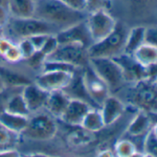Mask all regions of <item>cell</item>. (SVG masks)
<instances>
[{"instance_id":"1","label":"cell","mask_w":157,"mask_h":157,"mask_svg":"<svg viewBox=\"0 0 157 157\" xmlns=\"http://www.w3.org/2000/svg\"><path fill=\"white\" fill-rule=\"evenodd\" d=\"M88 13L75 10L61 0H34L33 17L45 21L61 30L86 20Z\"/></svg>"},{"instance_id":"2","label":"cell","mask_w":157,"mask_h":157,"mask_svg":"<svg viewBox=\"0 0 157 157\" xmlns=\"http://www.w3.org/2000/svg\"><path fill=\"white\" fill-rule=\"evenodd\" d=\"M4 29L10 36L8 37L16 42L38 34H56L60 31L56 26L36 17L15 18L11 16Z\"/></svg>"},{"instance_id":"3","label":"cell","mask_w":157,"mask_h":157,"mask_svg":"<svg viewBox=\"0 0 157 157\" xmlns=\"http://www.w3.org/2000/svg\"><path fill=\"white\" fill-rule=\"evenodd\" d=\"M129 27L123 21H117L115 30L104 39L94 42L88 47V56L90 58L106 57L112 58L124 53L125 44Z\"/></svg>"},{"instance_id":"4","label":"cell","mask_w":157,"mask_h":157,"mask_svg":"<svg viewBox=\"0 0 157 157\" xmlns=\"http://www.w3.org/2000/svg\"><path fill=\"white\" fill-rule=\"evenodd\" d=\"M128 104L150 115H157V83L147 78L131 84L126 94Z\"/></svg>"},{"instance_id":"5","label":"cell","mask_w":157,"mask_h":157,"mask_svg":"<svg viewBox=\"0 0 157 157\" xmlns=\"http://www.w3.org/2000/svg\"><path fill=\"white\" fill-rule=\"evenodd\" d=\"M56 119L44 108L32 113L29 116L28 124L21 136L37 141L50 140L55 138L57 132Z\"/></svg>"},{"instance_id":"6","label":"cell","mask_w":157,"mask_h":157,"mask_svg":"<svg viewBox=\"0 0 157 157\" xmlns=\"http://www.w3.org/2000/svg\"><path fill=\"white\" fill-rule=\"evenodd\" d=\"M89 64L106 84L110 93H117L126 84L121 68L113 58H90Z\"/></svg>"},{"instance_id":"7","label":"cell","mask_w":157,"mask_h":157,"mask_svg":"<svg viewBox=\"0 0 157 157\" xmlns=\"http://www.w3.org/2000/svg\"><path fill=\"white\" fill-rule=\"evenodd\" d=\"M85 21L94 43L109 35L115 30L117 23L116 18L107 10L88 13Z\"/></svg>"},{"instance_id":"8","label":"cell","mask_w":157,"mask_h":157,"mask_svg":"<svg viewBox=\"0 0 157 157\" xmlns=\"http://www.w3.org/2000/svg\"><path fill=\"white\" fill-rule=\"evenodd\" d=\"M86 47L78 44H58L57 48L48 56L47 60H55L73 65L82 68L88 65L89 56Z\"/></svg>"},{"instance_id":"9","label":"cell","mask_w":157,"mask_h":157,"mask_svg":"<svg viewBox=\"0 0 157 157\" xmlns=\"http://www.w3.org/2000/svg\"><path fill=\"white\" fill-rule=\"evenodd\" d=\"M82 78L87 94L100 108L105 99L110 94L108 87L95 73L89 63L82 68Z\"/></svg>"},{"instance_id":"10","label":"cell","mask_w":157,"mask_h":157,"mask_svg":"<svg viewBox=\"0 0 157 157\" xmlns=\"http://www.w3.org/2000/svg\"><path fill=\"white\" fill-rule=\"evenodd\" d=\"M74 74L68 71H41L33 78V82L48 93L63 91L72 81Z\"/></svg>"},{"instance_id":"11","label":"cell","mask_w":157,"mask_h":157,"mask_svg":"<svg viewBox=\"0 0 157 157\" xmlns=\"http://www.w3.org/2000/svg\"><path fill=\"white\" fill-rule=\"evenodd\" d=\"M112 58L121 68L126 84L131 85L146 78V67L140 65L132 55L122 53Z\"/></svg>"},{"instance_id":"12","label":"cell","mask_w":157,"mask_h":157,"mask_svg":"<svg viewBox=\"0 0 157 157\" xmlns=\"http://www.w3.org/2000/svg\"><path fill=\"white\" fill-rule=\"evenodd\" d=\"M56 37L59 44H78L88 48L94 44L85 21L59 31Z\"/></svg>"},{"instance_id":"13","label":"cell","mask_w":157,"mask_h":157,"mask_svg":"<svg viewBox=\"0 0 157 157\" xmlns=\"http://www.w3.org/2000/svg\"><path fill=\"white\" fill-rule=\"evenodd\" d=\"M91 108H93V106L84 101L70 99L67 108L60 117V120L70 126H81L84 117Z\"/></svg>"},{"instance_id":"14","label":"cell","mask_w":157,"mask_h":157,"mask_svg":"<svg viewBox=\"0 0 157 157\" xmlns=\"http://www.w3.org/2000/svg\"><path fill=\"white\" fill-rule=\"evenodd\" d=\"M100 111L105 127L115 124L125 112V104L116 95L109 94L101 105Z\"/></svg>"},{"instance_id":"15","label":"cell","mask_w":157,"mask_h":157,"mask_svg":"<svg viewBox=\"0 0 157 157\" xmlns=\"http://www.w3.org/2000/svg\"><path fill=\"white\" fill-rule=\"evenodd\" d=\"M21 94L32 114L44 108L49 93L32 82L22 88Z\"/></svg>"},{"instance_id":"16","label":"cell","mask_w":157,"mask_h":157,"mask_svg":"<svg viewBox=\"0 0 157 157\" xmlns=\"http://www.w3.org/2000/svg\"><path fill=\"white\" fill-rule=\"evenodd\" d=\"M152 124V119L150 114L142 110H138L128 123L126 132L132 138H144L151 129Z\"/></svg>"},{"instance_id":"17","label":"cell","mask_w":157,"mask_h":157,"mask_svg":"<svg viewBox=\"0 0 157 157\" xmlns=\"http://www.w3.org/2000/svg\"><path fill=\"white\" fill-rule=\"evenodd\" d=\"M0 76L6 87H24L33 82V78L28 77L23 71L5 66H0Z\"/></svg>"},{"instance_id":"18","label":"cell","mask_w":157,"mask_h":157,"mask_svg":"<svg viewBox=\"0 0 157 157\" xmlns=\"http://www.w3.org/2000/svg\"><path fill=\"white\" fill-rule=\"evenodd\" d=\"M70 98L63 91H56L49 93L44 109L55 118L60 119L65 109L67 108Z\"/></svg>"},{"instance_id":"19","label":"cell","mask_w":157,"mask_h":157,"mask_svg":"<svg viewBox=\"0 0 157 157\" xmlns=\"http://www.w3.org/2000/svg\"><path fill=\"white\" fill-rule=\"evenodd\" d=\"M9 12L11 17H33L34 0H9Z\"/></svg>"},{"instance_id":"20","label":"cell","mask_w":157,"mask_h":157,"mask_svg":"<svg viewBox=\"0 0 157 157\" xmlns=\"http://www.w3.org/2000/svg\"><path fill=\"white\" fill-rule=\"evenodd\" d=\"M144 32L145 26L143 25H136L129 28L126 39L124 53L133 55L137 48L144 44Z\"/></svg>"},{"instance_id":"21","label":"cell","mask_w":157,"mask_h":157,"mask_svg":"<svg viewBox=\"0 0 157 157\" xmlns=\"http://www.w3.org/2000/svg\"><path fill=\"white\" fill-rule=\"evenodd\" d=\"M81 127L89 132H99L105 127V122L100 111V108H91L84 117Z\"/></svg>"},{"instance_id":"22","label":"cell","mask_w":157,"mask_h":157,"mask_svg":"<svg viewBox=\"0 0 157 157\" xmlns=\"http://www.w3.org/2000/svg\"><path fill=\"white\" fill-rule=\"evenodd\" d=\"M21 134L13 131L0 123V152L17 149Z\"/></svg>"},{"instance_id":"23","label":"cell","mask_w":157,"mask_h":157,"mask_svg":"<svg viewBox=\"0 0 157 157\" xmlns=\"http://www.w3.org/2000/svg\"><path fill=\"white\" fill-rule=\"evenodd\" d=\"M28 118L29 117L11 114L6 110L0 114V123L20 134H21L25 129L28 124Z\"/></svg>"},{"instance_id":"24","label":"cell","mask_w":157,"mask_h":157,"mask_svg":"<svg viewBox=\"0 0 157 157\" xmlns=\"http://www.w3.org/2000/svg\"><path fill=\"white\" fill-rule=\"evenodd\" d=\"M132 56L140 65L147 67L157 62V47L144 43L137 48Z\"/></svg>"},{"instance_id":"25","label":"cell","mask_w":157,"mask_h":157,"mask_svg":"<svg viewBox=\"0 0 157 157\" xmlns=\"http://www.w3.org/2000/svg\"><path fill=\"white\" fill-rule=\"evenodd\" d=\"M21 91L15 93L10 97L7 106H6V111L11 114H15V115L29 117L31 115V112L21 94Z\"/></svg>"},{"instance_id":"26","label":"cell","mask_w":157,"mask_h":157,"mask_svg":"<svg viewBox=\"0 0 157 157\" xmlns=\"http://www.w3.org/2000/svg\"><path fill=\"white\" fill-rule=\"evenodd\" d=\"M114 153L116 156L118 157H133L137 155L144 156L142 152L138 151L136 144L132 140L128 139H121L116 142Z\"/></svg>"},{"instance_id":"27","label":"cell","mask_w":157,"mask_h":157,"mask_svg":"<svg viewBox=\"0 0 157 157\" xmlns=\"http://www.w3.org/2000/svg\"><path fill=\"white\" fill-rule=\"evenodd\" d=\"M128 10L135 15L144 13L149 9H156L157 0H123ZM157 13V12H156Z\"/></svg>"},{"instance_id":"28","label":"cell","mask_w":157,"mask_h":157,"mask_svg":"<svg viewBox=\"0 0 157 157\" xmlns=\"http://www.w3.org/2000/svg\"><path fill=\"white\" fill-rule=\"evenodd\" d=\"M78 69L80 68L70 64L45 59L43 64L41 71H68V72L75 73Z\"/></svg>"},{"instance_id":"29","label":"cell","mask_w":157,"mask_h":157,"mask_svg":"<svg viewBox=\"0 0 157 157\" xmlns=\"http://www.w3.org/2000/svg\"><path fill=\"white\" fill-rule=\"evenodd\" d=\"M142 153L144 156L157 157V138L153 135L151 129L145 135L143 139Z\"/></svg>"},{"instance_id":"30","label":"cell","mask_w":157,"mask_h":157,"mask_svg":"<svg viewBox=\"0 0 157 157\" xmlns=\"http://www.w3.org/2000/svg\"><path fill=\"white\" fill-rule=\"evenodd\" d=\"M2 58L10 64H15V63H19V62L22 61L21 54V51H20L17 42L14 41L10 45V47L7 49V51L2 56Z\"/></svg>"},{"instance_id":"31","label":"cell","mask_w":157,"mask_h":157,"mask_svg":"<svg viewBox=\"0 0 157 157\" xmlns=\"http://www.w3.org/2000/svg\"><path fill=\"white\" fill-rule=\"evenodd\" d=\"M45 59H46V57L40 51H36L29 58H27L26 60H23V61L26 63V65L31 69L41 72L43 64H44V62Z\"/></svg>"},{"instance_id":"32","label":"cell","mask_w":157,"mask_h":157,"mask_svg":"<svg viewBox=\"0 0 157 157\" xmlns=\"http://www.w3.org/2000/svg\"><path fill=\"white\" fill-rule=\"evenodd\" d=\"M21 54V57H22V61L26 60L27 58H29L32 55H33L36 52V49L34 48L33 44H32L31 40L29 38H23L20 41L17 42Z\"/></svg>"},{"instance_id":"33","label":"cell","mask_w":157,"mask_h":157,"mask_svg":"<svg viewBox=\"0 0 157 157\" xmlns=\"http://www.w3.org/2000/svg\"><path fill=\"white\" fill-rule=\"evenodd\" d=\"M110 5V0H86V12L91 13L100 10H109Z\"/></svg>"},{"instance_id":"34","label":"cell","mask_w":157,"mask_h":157,"mask_svg":"<svg viewBox=\"0 0 157 157\" xmlns=\"http://www.w3.org/2000/svg\"><path fill=\"white\" fill-rule=\"evenodd\" d=\"M23 87H6L2 92H0V114L6 110V106L10 97L15 93L21 92Z\"/></svg>"},{"instance_id":"35","label":"cell","mask_w":157,"mask_h":157,"mask_svg":"<svg viewBox=\"0 0 157 157\" xmlns=\"http://www.w3.org/2000/svg\"><path fill=\"white\" fill-rule=\"evenodd\" d=\"M58 42L57 39L56 37V34H50L47 38V40L45 41L44 44L43 45V47L38 50L40 51L45 57H48L58 46Z\"/></svg>"},{"instance_id":"36","label":"cell","mask_w":157,"mask_h":157,"mask_svg":"<svg viewBox=\"0 0 157 157\" xmlns=\"http://www.w3.org/2000/svg\"><path fill=\"white\" fill-rule=\"evenodd\" d=\"M144 43L157 47V24L145 26Z\"/></svg>"},{"instance_id":"37","label":"cell","mask_w":157,"mask_h":157,"mask_svg":"<svg viewBox=\"0 0 157 157\" xmlns=\"http://www.w3.org/2000/svg\"><path fill=\"white\" fill-rule=\"evenodd\" d=\"M61 1L75 10L86 12V0H61Z\"/></svg>"},{"instance_id":"38","label":"cell","mask_w":157,"mask_h":157,"mask_svg":"<svg viewBox=\"0 0 157 157\" xmlns=\"http://www.w3.org/2000/svg\"><path fill=\"white\" fill-rule=\"evenodd\" d=\"M49 35L50 34H38V35L32 36L29 39L31 40V42L33 44L34 48L36 49V51H38L43 47V45L44 44V43L47 40Z\"/></svg>"},{"instance_id":"39","label":"cell","mask_w":157,"mask_h":157,"mask_svg":"<svg viewBox=\"0 0 157 157\" xmlns=\"http://www.w3.org/2000/svg\"><path fill=\"white\" fill-rule=\"evenodd\" d=\"M146 73L147 77L146 78L151 82H156L157 80V62L148 66L146 67Z\"/></svg>"},{"instance_id":"40","label":"cell","mask_w":157,"mask_h":157,"mask_svg":"<svg viewBox=\"0 0 157 157\" xmlns=\"http://www.w3.org/2000/svg\"><path fill=\"white\" fill-rule=\"evenodd\" d=\"M10 15L9 10L3 7H0V28H5Z\"/></svg>"},{"instance_id":"41","label":"cell","mask_w":157,"mask_h":157,"mask_svg":"<svg viewBox=\"0 0 157 157\" xmlns=\"http://www.w3.org/2000/svg\"><path fill=\"white\" fill-rule=\"evenodd\" d=\"M20 153L17 151V149L15 150H9V151H5L0 152V156L2 157H15V156H19Z\"/></svg>"},{"instance_id":"42","label":"cell","mask_w":157,"mask_h":157,"mask_svg":"<svg viewBox=\"0 0 157 157\" xmlns=\"http://www.w3.org/2000/svg\"><path fill=\"white\" fill-rule=\"evenodd\" d=\"M114 155H115L114 151H112L111 150H108V149L104 150L98 153V156H114Z\"/></svg>"},{"instance_id":"43","label":"cell","mask_w":157,"mask_h":157,"mask_svg":"<svg viewBox=\"0 0 157 157\" xmlns=\"http://www.w3.org/2000/svg\"><path fill=\"white\" fill-rule=\"evenodd\" d=\"M0 7H3L9 10V0H0Z\"/></svg>"},{"instance_id":"44","label":"cell","mask_w":157,"mask_h":157,"mask_svg":"<svg viewBox=\"0 0 157 157\" xmlns=\"http://www.w3.org/2000/svg\"><path fill=\"white\" fill-rule=\"evenodd\" d=\"M151 131L153 133V135L157 138V121L155 123L152 124V127H151Z\"/></svg>"},{"instance_id":"45","label":"cell","mask_w":157,"mask_h":157,"mask_svg":"<svg viewBox=\"0 0 157 157\" xmlns=\"http://www.w3.org/2000/svg\"><path fill=\"white\" fill-rule=\"evenodd\" d=\"M5 88H6V85H5V83H4V82L2 80L1 76H0V92H2Z\"/></svg>"},{"instance_id":"46","label":"cell","mask_w":157,"mask_h":157,"mask_svg":"<svg viewBox=\"0 0 157 157\" xmlns=\"http://www.w3.org/2000/svg\"><path fill=\"white\" fill-rule=\"evenodd\" d=\"M5 35V29L4 28H0V38H1L2 36Z\"/></svg>"},{"instance_id":"47","label":"cell","mask_w":157,"mask_h":157,"mask_svg":"<svg viewBox=\"0 0 157 157\" xmlns=\"http://www.w3.org/2000/svg\"><path fill=\"white\" fill-rule=\"evenodd\" d=\"M156 82V83H157V80H156V82Z\"/></svg>"},{"instance_id":"48","label":"cell","mask_w":157,"mask_h":157,"mask_svg":"<svg viewBox=\"0 0 157 157\" xmlns=\"http://www.w3.org/2000/svg\"><path fill=\"white\" fill-rule=\"evenodd\" d=\"M110 1H113V0H110Z\"/></svg>"},{"instance_id":"49","label":"cell","mask_w":157,"mask_h":157,"mask_svg":"<svg viewBox=\"0 0 157 157\" xmlns=\"http://www.w3.org/2000/svg\"><path fill=\"white\" fill-rule=\"evenodd\" d=\"M156 17H157V13H156Z\"/></svg>"}]
</instances>
